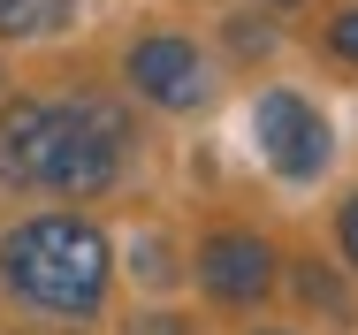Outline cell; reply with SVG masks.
I'll return each mask as SVG.
<instances>
[{"label": "cell", "instance_id": "1", "mask_svg": "<svg viewBox=\"0 0 358 335\" xmlns=\"http://www.w3.org/2000/svg\"><path fill=\"white\" fill-rule=\"evenodd\" d=\"M107 236L84 221V213H31L0 236V282L38 305V313H62V320H92L99 297H107Z\"/></svg>", "mask_w": 358, "mask_h": 335}, {"label": "cell", "instance_id": "2", "mask_svg": "<svg viewBox=\"0 0 358 335\" xmlns=\"http://www.w3.org/2000/svg\"><path fill=\"white\" fill-rule=\"evenodd\" d=\"M122 115L107 107V99H69V107H54V137H46V191H62V199H92V191H107L115 183V168H122Z\"/></svg>", "mask_w": 358, "mask_h": 335}, {"label": "cell", "instance_id": "3", "mask_svg": "<svg viewBox=\"0 0 358 335\" xmlns=\"http://www.w3.org/2000/svg\"><path fill=\"white\" fill-rule=\"evenodd\" d=\"M252 137H259V160H267L282 183H313V176L328 168V152H336L328 115H320L313 99H297V92H259Z\"/></svg>", "mask_w": 358, "mask_h": 335}, {"label": "cell", "instance_id": "4", "mask_svg": "<svg viewBox=\"0 0 358 335\" xmlns=\"http://www.w3.org/2000/svg\"><path fill=\"white\" fill-rule=\"evenodd\" d=\"M199 282H206L214 305H259L275 290V252L252 229H214L199 244Z\"/></svg>", "mask_w": 358, "mask_h": 335}, {"label": "cell", "instance_id": "5", "mask_svg": "<svg viewBox=\"0 0 358 335\" xmlns=\"http://www.w3.org/2000/svg\"><path fill=\"white\" fill-rule=\"evenodd\" d=\"M130 84H138V99H152V107H168V115H183V107H199L206 99V62H199V46L191 38H138L130 46Z\"/></svg>", "mask_w": 358, "mask_h": 335}, {"label": "cell", "instance_id": "6", "mask_svg": "<svg viewBox=\"0 0 358 335\" xmlns=\"http://www.w3.org/2000/svg\"><path fill=\"white\" fill-rule=\"evenodd\" d=\"M46 137H54V107H38V99L0 107V183L31 191L46 176Z\"/></svg>", "mask_w": 358, "mask_h": 335}, {"label": "cell", "instance_id": "7", "mask_svg": "<svg viewBox=\"0 0 358 335\" xmlns=\"http://www.w3.org/2000/svg\"><path fill=\"white\" fill-rule=\"evenodd\" d=\"M76 0H0V38H54Z\"/></svg>", "mask_w": 358, "mask_h": 335}, {"label": "cell", "instance_id": "8", "mask_svg": "<svg viewBox=\"0 0 358 335\" xmlns=\"http://www.w3.org/2000/svg\"><path fill=\"white\" fill-rule=\"evenodd\" d=\"M328 46H336V62H351V69H358V8H343V15L328 23Z\"/></svg>", "mask_w": 358, "mask_h": 335}, {"label": "cell", "instance_id": "9", "mask_svg": "<svg viewBox=\"0 0 358 335\" xmlns=\"http://www.w3.org/2000/svg\"><path fill=\"white\" fill-rule=\"evenodd\" d=\"M297 290H305V297H313V305H328V313H343V290H336V282H328V274H297Z\"/></svg>", "mask_w": 358, "mask_h": 335}, {"label": "cell", "instance_id": "10", "mask_svg": "<svg viewBox=\"0 0 358 335\" xmlns=\"http://www.w3.org/2000/svg\"><path fill=\"white\" fill-rule=\"evenodd\" d=\"M343 259L358 267V199H343Z\"/></svg>", "mask_w": 358, "mask_h": 335}, {"label": "cell", "instance_id": "11", "mask_svg": "<svg viewBox=\"0 0 358 335\" xmlns=\"http://www.w3.org/2000/svg\"><path fill=\"white\" fill-rule=\"evenodd\" d=\"M138 335H183V320H168V313H160V320H138Z\"/></svg>", "mask_w": 358, "mask_h": 335}, {"label": "cell", "instance_id": "12", "mask_svg": "<svg viewBox=\"0 0 358 335\" xmlns=\"http://www.w3.org/2000/svg\"><path fill=\"white\" fill-rule=\"evenodd\" d=\"M259 335H282V328H259Z\"/></svg>", "mask_w": 358, "mask_h": 335}, {"label": "cell", "instance_id": "13", "mask_svg": "<svg viewBox=\"0 0 358 335\" xmlns=\"http://www.w3.org/2000/svg\"><path fill=\"white\" fill-rule=\"evenodd\" d=\"M275 8H289V0H275Z\"/></svg>", "mask_w": 358, "mask_h": 335}]
</instances>
